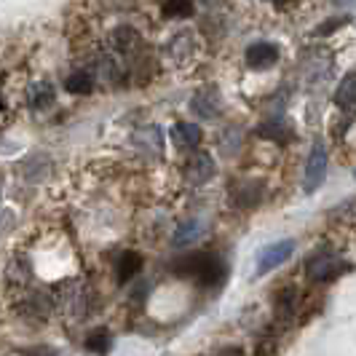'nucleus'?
<instances>
[{"instance_id": "obj_1", "label": "nucleus", "mask_w": 356, "mask_h": 356, "mask_svg": "<svg viewBox=\"0 0 356 356\" xmlns=\"http://www.w3.org/2000/svg\"><path fill=\"white\" fill-rule=\"evenodd\" d=\"M172 270H175V276H182V279H196L201 286L222 284L228 276V266L214 252H196V254L179 257L172 266Z\"/></svg>"}, {"instance_id": "obj_10", "label": "nucleus", "mask_w": 356, "mask_h": 356, "mask_svg": "<svg viewBox=\"0 0 356 356\" xmlns=\"http://www.w3.org/2000/svg\"><path fill=\"white\" fill-rule=\"evenodd\" d=\"M204 220H185L182 225H179L177 231H175V247H191L193 241H198L201 236H204Z\"/></svg>"}, {"instance_id": "obj_13", "label": "nucleus", "mask_w": 356, "mask_h": 356, "mask_svg": "<svg viewBox=\"0 0 356 356\" xmlns=\"http://www.w3.org/2000/svg\"><path fill=\"white\" fill-rule=\"evenodd\" d=\"M134 145L150 150V153H161V145H163V134H161L159 126H145L134 134Z\"/></svg>"}, {"instance_id": "obj_11", "label": "nucleus", "mask_w": 356, "mask_h": 356, "mask_svg": "<svg viewBox=\"0 0 356 356\" xmlns=\"http://www.w3.org/2000/svg\"><path fill=\"white\" fill-rule=\"evenodd\" d=\"M140 268H143V257H140L137 252H124V254L118 257V263H115L118 282H121V284H126L129 279H134V276L140 273Z\"/></svg>"}, {"instance_id": "obj_14", "label": "nucleus", "mask_w": 356, "mask_h": 356, "mask_svg": "<svg viewBox=\"0 0 356 356\" xmlns=\"http://www.w3.org/2000/svg\"><path fill=\"white\" fill-rule=\"evenodd\" d=\"M166 51H169V56H172L175 62H185V59L193 54V33H179V35H175L169 40Z\"/></svg>"}, {"instance_id": "obj_20", "label": "nucleus", "mask_w": 356, "mask_h": 356, "mask_svg": "<svg viewBox=\"0 0 356 356\" xmlns=\"http://www.w3.org/2000/svg\"><path fill=\"white\" fill-rule=\"evenodd\" d=\"M295 289H284V292H279V300H276V316L282 321H286L292 314H295Z\"/></svg>"}, {"instance_id": "obj_5", "label": "nucleus", "mask_w": 356, "mask_h": 356, "mask_svg": "<svg viewBox=\"0 0 356 356\" xmlns=\"http://www.w3.org/2000/svg\"><path fill=\"white\" fill-rule=\"evenodd\" d=\"M276 62H279V49L273 43L260 40V43H252L250 49H247V65H250L252 70H268Z\"/></svg>"}, {"instance_id": "obj_19", "label": "nucleus", "mask_w": 356, "mask_h": 356, "mask_svg": "<svg viewBox=\"0 0 356 356\" xmlns=\"http://www.w3.org/2000/svg\"><path fill=\"white\" fill-rule=\"evenodd\" d=\"M86 348L94 351V354H107V351L113 348V338H110V332H107V330H94V332H89V338H86Z\"/></svg>"}, {"instance_id": "obj_4", "label": "nucleus", "mask_w": 356, "mask_h": 356, "mask_svg": "<svg viewBox=\"0 0 356 356\" xmlns=\"http://www.w3.org/2000/svg\"><path fill=\"white\" fill-rule=\"evenodd\" d=\"M292 252H295V241H276V244L266 247V250L260 252V257H257L254 273L257 276H266L270 270H276V268L284 266L286 260L292 257Z\"/></svg>"}, {"instance_id": "obj_3", "label": "nucleus", "mask_w": 356, "mask_h": 356, "mask_svg": "<svg viewBox=\"0 0 356 356\" xmlns=\"http://www.w3.org/2000/svg\"><path fill=\"white\" fill-rule=\"evenodd\" d=\"M327 166H330V159H327V147L324 143H316L314 145V150H311V156L305 161V177H303V185L308 193H316L321 188V182L327 177Z\"/></svg>"}, {"instance_id": "obj_8", "label": "nucleus", "mask_w": 356, "mask_h": 356, "mask_svg": "<svg viewBox=\"0 0 356 356\" xmlns=\"http://www.w3.org/2000/svg\"><path fill=\"white\" fill-rule=\"evenodd\" d=\"M335 105H338L348 118L356 115V72H348V75L340 81L338 91H335Z\"/></svg>"}, {"instance_id": "obj_6", "label": "nucleus", "mask_w": 356, "mask_h": 356, "mask_svg": "<svg viewBox=\"0 0 356 356\" xmlns=\"http://www.w3.org/2000/svg\"><path fill=\"white\" fill-rule=\"evenodd\" d=\"M185 177L191 179L193 185H204L214 177V161L207 153H196L193 159L185 163Z\"/></svg>"}, {"instance_id": "obj_17", "label": "nucleus", "mask_w": 356, "mask_h": 356, "mask_svg": "<svg viewBox=\"0 0 356 356\" xmlns=\"http://www.w3.org/2000/svg\"><path fill=\"white\" fill-rule=\"evenodd\" d=\"M54 102V86L49 83V81H40V83H35L33 89H30V105L33 107H51Z\"/></svg>"}, {"instance_id": "obj_2", "label": "nucleus", "mask_w": 356, "mask_h": 356, "mask_svg": "<svg viewBox=\"0 0 356 356\" xmlns=\"http://www.w3.org/2000/svg\"><path fill=\"white\" fill-rule=\"evenodd\" d=\"M348 268L351 266H348L343 257H338L335 252H330V250L314 252V254L305 260V273H308V279H314V282H319V284L338 279L340 273H346Z\"/></svg>"}, {"instance_id": "obj_18", "label": "nucleus", "mask_w": 356, "mask_h": 356, "mask_svg": "<svg viewBox=\"0 0 356 356\" xmlns=\"http://www.w3.org/2000/svg\"><path fill=\"white\" fill-rule=\"evenodd\" d=\"M161 11L166 19H188L193 17V3L191 0H166Z\"/></svg>"}, {"instance_id": "obj_12", "label": "nucleus", "mask_w": 356, "mask_h": 356, "mask_svg": "<svg viewBox=\"0 0 356 356\" xmlns=\"http://www.w3.org/2000/svg\"><path fill=\"white\" fill-rule=\"evenodd\" d=\"M172 140L177 143V147H196L201 143V129L196 124H188V121H179L172 129Z\"/></svg>"}, {"instance_id": "obj_16", "label": "nucleus", "mask_w": 356, "mask_h": 356, "mask_svg": "<svg viewBox=\"0 0 356 356\" xmlns=\"http://www.w3.org/2000/svg\"><path fill=\"white\" fill-rule=\"evenodd\" d=\"M65 89L70 91V94H89V91L94 89V75L86 70L72 72L70 78L65 81Z\"/></svg>"}, {"instance_id": "obj_21", "label": "nucleus", "mask_w": 356, "mask_h": 356, "mask_svg": "<svg viewBox=\"0 0 356 356\" xmlns=\"http://www.w3.org/2000/svg\"><path fill=\"white\" fill-rule=\"evenodd\" d=\"M348 22V17H343V19H338V22H324L319 30H316V35H324V33H332L335 27H340V24H346Z\"/></svg>"}, {"instance_id": "obj_15", "label": "nucleus", "mask_w": 356, "mask_h": 356, "mask_svg": "<svg viewBox=\"0 0 356 356\" xmlns=\"http://www.w3.org/2000/svg\"><path fill=\"white\" fill-rule=\"evenodd\" d=\"M260 137H266V140H273V143L284 145L286 140H292V131H289V126L284 121H268V124L260 126V131H257Z\"/></svg>"}, {"instance_id": "obj_7", "label": "nucleus", "mask_w": 356, "mask_h": 356, "mask_svg": "<svg viewBox=\"0 0 356 356\" xmlns=\"http://www.w3.org/2000/svg\"><path fill=\"white\" fill-rule=\"evenodd\" d=\"M191 110L196 113L198 118H204V121L214 118V115L220 113V97H217V91L214 89L196 91V94H193V99H191Z\"/></svg>"}, {"instance_id": "obj_22", "label": "nucleus", "mask_w": 356, "mask_h": 356, "mask_svg": "<svg viewBox=\"0 0 356 356\" xmlns=\"http://www.w3.org/2000/svg\"><path fill=\"white\" fill-rule=\"evenodd\" d=\"M273 3H276V6H284V0H273Z\"/></svg>"}, {"instance_id": "obj_9", "label": "nucleus", "mask_w": 356, "mask_h": 356, "mask_svg": "<svg viewBox=\"0 0 356 356\" xmlns=\"http://www.w3.org/2000/svg\"><path fill=\"white\" fill-rule=\"evenodd\" d=\"M110 46L115 49V54H131L137 51V46H140V33L137 30H131V27H115L113 33H110Z\"/></svg>"}]
</instances>
